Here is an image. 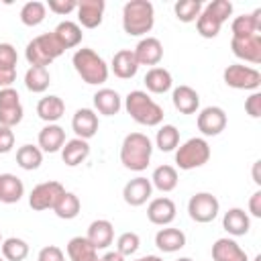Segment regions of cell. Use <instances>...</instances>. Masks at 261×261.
Returning a JSON list of instances; mask_svg holds the SVG:
<instances>
[{"mask_svg": "<svg viewBox=\"0 0 261 261\" xmlns=\"http://www.w3.org/2000/svg\"><path fill=\"white\" fill-rule=\"evenodd\" d=\"M59 55H63V47L55 39L53 31L37 35L33 41L27 43V49H24V57H27L29 65H35V67H47Z\"/></svg>", "mask_w": 261, "mask_h": 261, "instance_id": "8992f818", "label": "cell"}, {"mask_svg": "<svg viewBox=\"0 0 261 261\" xmlns=\"http://www.w3.org/2000/svg\"><path fill=\"white\" fill-rule=\"evenodd\" d=\"M175 214H177L175 202L167 196L153 198L147 206V218H149V222H153L157 226H169L175 220Z\"/></svg>", "mask_w": 261, "mask_h": 261, "instance_id": "5bb4252c", "label": "cell"}, {"mask_svg": "<svg viewBox=\"0 0 261 261\" xmlns=\"http://www.w3.org/2000/svg\"><path fill=\"white\" fill-rule=\"evenodd\" d=\"M14 147V130L0 124V155L10 153Z\"/></svg>", "mask_w": 261, "mask_h": 261, "instance_id": "7dc6e473", "label": "cell"}, {"mask_svg": "<svg viewBox=\"0 0 261 261\" xmlns=\"http://www.w3.org/2000/svg\"><path fill=\"white\" fill-rule=\"evenodd\" d=\"M86 239L96 247V251H102V249H108L114 241V224L106 218H98V220H92L90 226H88V234Z\"/></svg>", "mask_w": 261, "mask_h": 261, "instance_id": "ffe728a7", "label": "cell"}, {"mask_svg": "<svg viewBox=\"0 0 261 261\" xmlns=\"http://www.w3.org/2000/svg\"><path fill=\"white\" fill-rule=\"evenodd\" d=\"M94 108H96V112H100L104 116H114L122 108V98L112 88H100L94 94Z\"/></svg>", "mask_w": 261, "mask_h": 261, "instance_id": "d4e9b609", "label": "cell"}, {"mask_svg": "<svg viewBox=\"0 0 261 261\" xmlns=\"http://www.w3.org/2000/svg\"><path fill=\"white\" fill-rule=\"evenodd\" d=\"M249 212L255 218H261V190H257L251 198H249Z\"/></svg>", "mask_w": 261, "mask_h": 261, "instance_id": "681fc988", "label": "cell"}, {"mask_svg": "<svg viewBox=\"0 0 261 261\" xmlns=\"http://www.w3.org/2000/svg\"><path fill=\"white\" fill-rule=\"evenodd\" d=\"M155 147L159 151H175L179 147V130L173 126V124H163L159 126L157 135H155Z\"/></svg>", "mask_w": 261, "mask_h": 261, "instance_id": "ab89813d", "label": "cell"}, {"mask_svg": "<svg viewBox=\"0 0 261 261\" xmlns=\"http://www.w3.org/2000/svg\"><path fill=\"white\" fill-rule=\"evenodd\" d=\"M100 261H124V257L118 253V251H108L100 257Z\"/></svg>", "mask_w": 261, "mask_h": 261, "instance_id": "f907efd6", "label": "cell"}, {"mask_svg": "<svg viewBox=\"0 0 261 261\" xmlns=\"http://www.w3.org/2000/svg\"><path fill=\"white\" fill-rule=\"evenodd\" d=\"M222 228L230 237H245L251 228V218L243 208H228L222 216Z\"/></svg>", "mask_w": 261, "mask_h": 261, "instance_id": "cb8c5ba5", "label": "cell"}, {"mask_svg": "<svg viewBox=\"0 0 261 261\" xmlns=\"http://www.w3.org/2000/svg\"><path fill=\"white\" fill-rule=\"evenodd\" d=\"M220 212V202L210 192H196L188 202V214L194 222L208 224L212 222Z\"/></svg>", "mask_w": 261, "mask_h": 261, "instance_id": "9c48e42d", "label": "cell"}, {"mask_svg": "<svg viewBox=\"0 0 261 261\" xmlns=\"http://www.w3.org/2000/svg\"><path fill=\"white\" fill-rule=\"evenodd\" d=\"M177 181H179V177H177V169L173 165H159V167H155V171L151 175V186L163 194L173 192L177 188Z\"/></svg>", "mask_w": 261, "mask_h": 261, "instance_id": "836d02e7", "label": "cell"}, {"mask_svg": "<svg viewBox=\"0 0 261 261\" xmlns=\"http://www.w3.org/2000/svg\"><path fill=\"white\" fill-rule=\"evenodd\" d=\"M175 261H194V259H190V257H179V259H175Z\"/></svg>", "mask_w": 261, "mask_h": 261, "instance_id": "db71d44e", "label": "cell"}, {"mask_svg": "<svg viewBox=\"0 0 261 261\" xmlns=\"http://www.w3.org/2000/svg\"><path fill=\"white\" fill-rule=\"evenodd\" d=\"M53 35H55V39L59 41V45L63 47V51L77 47V45L82 43V37H84L82 27H80L77 22H73V20H61V22L53 29Z\"/></svg>", "mask_w": 261, "mask_h": 261, "instance_id": "4dcf8cb0", "label": "cell"}, {"mask_svg": "<svg viewBox=\"0 0 261 261\" xmlns=\"http://www.w3.org/2000/svg\"><path fill=\"white\" fill-rule=\"evenodd\" d=\"M212 261H249V257L234 239L222 237L212 245Z\"/></svg>", "mask_w": 261, "mask_h": 261, "instance_id": "44dd1931", "label": "cell"}, {"mask_svg": "<svg viewBox=\"0 0 261 261\" xmlns=\"http://www.w3.org/2000/svg\"><path fill=\"white\" fill-rule=\"evenodd\" d=\"M2 241H4V239H2V232H0V245H2Z\"/></svg>", "mask_w": 261, "mask_h": 261, "instance_id": "9f6ffc18", "label": "cell"}, {"mask_svg": "<svg viewBox=\"0 0 261 261\" xmlns=\"http://www.w3.org/2000/svg\"><path fill=\"white\" fill-rule=\"evenodd\" d=\"M104 10H106V2L104 0H82L77 2V20L84 29H96L102 24L104 18Z\"/></svg>", "mask_w": 261, "mask_h": 261, "instance_id": "ac0fdd59", "label": "cell"}, {"mask_svg": "<svg viewBox=\"0 0 261 261\" xmlns=\"http://www.w3.org/2000/svg\"><path fill=\"white\" fill-rule=\"evenodd\" d=\"M151 194H153L151 179H149V177H143V175H139V177H135V179H130V181H126L124 188H122V198H124V202H126L128 206H135V208L147 204V200L151 198Z\"/></svg>", "mask_w": 261, "mask_h": 261, "instance_id": "9a60e30c", "label": "cell"}, {"mask_svg": "<svg viewBox=\"0 0 261 261\" xmlns=\"http://www.w3.org/2000/svg\"><path fill=\"white\" fill-rule=\"evenodd\" d=\"M222 80L232 90H251L257 92L261 86V73L259 69L245 65V63H232L222 71Z\"/></svg>", "mask_w": 261, "mask_h": 261, "instance_id": "ba28073f", "label": "cell"}, {"mask_svg": "<svg viewBox=\"0 0 261 261\" xmlns=\"http://www.w3.org/2000/svg\"><path fill=\"white\" fill-rule=\"evenodd\" d=\"M37 147L43 151V153H57L61 151V147L65 145V130L55 122V124H45L41 130H39V137H37Z\"/></svg>", "mask_w": 261, "mask_h": 261, "instance_id": "603a6c76", "label": "cell"}, {"mask_svg": "<svg viewBox=\"0 0 261 261\" xmlns=\"http://www.w3.org/2000/svg\"><path fill=\"white\" fill-rule=\"evenodd\" d=\"M153 143L143 133H128L120 145V163L130 171H145L151 163Z\"/></svg>", "mask_w": 261, "mask_h": 261, "instance_id": "7a4b0ae2", "label": "cell"}, {"mask_svg": "<svg viewBox=\"0 0 261 261\" xmlns=\"http://www.w3.org/2000/svg\"><path fill=\"white\" fill-rule=\"evenodd\" d=\"M80 210H82L80 198H77L73 192H67V190L59 196V200H57L55 206H53L55 216L61 218V220H73V218L80 214Z\"/></svg>", "mask_w": 261, "mask_h": 261, "instance_id": "e575fe53", "label": "cell"}, {"mask_svg": "<svg viewBox=\"0 0 261 261\" xmlns=\"http://www.w3.org/2000/svg\"><path fill=\"white\" fill-rule=\"evenodd\" d=\"M155 24V8L149 0H130L122 6V29L128 37H143Z\"/></svg>", "mask_w": 261, "mask_h": 261, "instance_id": "3957f363", "label": "cell"}, {"mask_svg": "<svg viewBox=\"0 0 261 261\" xmlns=\"http://www.w3.org/2000/svg\"><path fill=\"white\" fill-rule=\"evenodd\" d=\"M259 167H261V161H255L253 163V181L257 186H261V177H259Z\"/></svg>", "mask_w": 261, "mask_h": 261, "instance_id": "816d5d0a", "label": "cell"}, {"mask_svg": "<svg viewBox=\"0 0 261 261\" xmlns=\"http://www.w3.org/2000/svg\"><path fill=\"white\" fill-rule=\"evenodd\" d=\"M245 112L251 118H259L261 116V92H251V96L245 100Z\"/></svg>", "mask_w": 261, "mask_h": 261, "instance_id": "f6af8a7d", "label": "cell"}, {"mask_svg": "<svg viewBox=\"0 0 261 261\" xmlns=\"http://www.w3.org/2000/svg\"><path fill=\"white\" fill-rule=\"evenodd\" d=\"M63 112H65V102L55 94L45 96L37 102V116L47 124H55L63 116Z\"/></svg>", "mask_w": 261, "mask_h": 261, "instance_id": "f1b7e54d", "label": "cell"}, {"mask_svg": "<svg viewBox=\"0 0 261 261\" xmlns=\"http://www.w3.org/2000/svg\"><path fill=\"white\" fill-rule=\"evenodd\" d=\"M24 116L20 96L14 88H2L0 90V124L2 126H16Z\"/></svg>", "mask_w": 261, "mask_h": 261, "instance_id": "8fae6325", "label": "cell"}, {"mask_svg": "<svg viewBox=\"0 0 261 261\" xmlns=\"http://www.w3.org/2000/svg\"><path fill=\"white\" fill-rule=\"evenodd\" d=\"M253 261H261V255H257V257H255V259H253Z\"/></svg>", "mask_w": 261, "mask_h": 261, "instance_id": "11a10c76", "label": "cell"}, {"mask_svg": "<svg viewBox=\"0 0 261 261\" xmlns=\"http://www.w3.org/2000/svg\"><path fill=\"white\" fill-rule=\"evenodd\" d=\"M232 37H251L261 35V8H255L249 14H241L230 22Z\"/></svg>", "mask_w": 261, "mask_h": 261, "instance_id": "4316f807", "label": "cell"}, {"mask_svg": "<svg viewBox=\"0 0 261 261\" xmlns=\"http://www.w3.org/2000/svg\"><path fill=\"white\" fill-rule=\"evenodd\" d=\"M232 55L243 59L245 63L259 65L261 63V35L251 37H232L230 39Z\"/></svg>", "mask_w": 261, "mask_h": 261, "instance_id": "4fadbf2b", "label": "cell"}, {"mask_svg": "<svg viewBox=\"0 0 261 261\" xmlns=\"http://www.w3.org/2000/svg\"><path fill=\"white\" fill-rule=\"evenodd\" d=\"M37 261H65V255L57 245H47L39 251Z\"/></svg>", "mask_w": 261, "mask_h": 261, "instance_id": "bcb514c9", "label": "cell"}, {"mask_svg": "<svg viewBox=\"0 0 261 261\" xmlns=\"http://www.w3.org/2000/svg\"><path fill=\"white\" fill-rule=\"evenodd\" d=\"M155 245L163 253H175L186 247V232L173 226H163L155 234Z\"/></svg>", "mask_w": 261, "mask_h": 261, "instance_id": "484cf974", "label": "cell"}, {"mask_svg": "<svg viewBox=\"0 0 261 261\" xmlns=\"http://www.w3.org/2000/svg\"><path fill=\"white\" fill-rule=\"evenodd\" d=\"M18 16H20V22L24 27H39L47 16V6H45V2L31 0V2L22 4Z\"/></svg>", "mask_w": 261, "mask_h": 261, "instance_id": "74e56055", "label": "cell"}, {"mask_svg": "<svg viewBox=\"0 0 261 261\" xmlns=\"http://www.w3.org/2000/svg\"><path fill=\"white\" fill-rule=\"evenodd\" d=\"M139 67L141 65H139L133 49H120V51H116L112 55V61H110L108 69H112V73L116 77H120V80H130V77L137 75Z\"/></svg>", "mask_w": 261, "mask_h": 261, "instance_id": "d6986e66", "label": "cell"}, {"mask_svg": "<svg viewBox=\"0 0 261 261\" xmlns=\"http://www.w3.org/2000/svg\"><path fill=\"white\" fill-rule=\"evenodd\" d=\"M135 261H163L159 255H145V257H139V259H135Z\"/></svg>", "mask_w": 261, "mask_h": 261, "instance_id": "f5cc1de1", "label": "cell"}, {"mask_svg": "<svg viewBox=\"0 0 261 261\" xmlns=\"http://www.w3.org/2000/svg\"><path fill=\"white\" fill-rule=\"evenodd\" d=\"M196 124L204 137H216L226 128V112L220 106H206L198 112Z\"/></svg>", "mask_w": 261, "mask_h": 261, "instance_id": "7c38bea8", "label": "cell"}, {"mask_svg": "<svg viewBox=\"0 0 261 261\" xmlns=\"http://www.w3.org/2000/svg\"><path fill=\"white\" fill-rule=\"evenodd\" d=\"M0 261H4V257H0Z\"/></svg>", "mask_w": 261, "mask_h": 261, "instance_id": "6f0895ef", "label": "cell"}, {"mask_svg": "<svg viewBox=\"0 0 261 261\" xmlns=\"http://www.w3.org/2000/svg\"><path fill=\"white\" fill-rule=\"evenodd\" d=\"M16 163L24 171L39 169L43 163V151L37 145H22L16 149Z\"/></svg>", "mask_w": 261, "mask_h": 261, "instance_id": "8d00e7d4", "label": "cell"}, {"mask_svg": "<svg viewBox=\"0 0 261 261\" xmlns=\"http://www.w3.org/2000/svg\"><path fill=\"white\" fill-rule=\"evenodd\" d=\"M88 155H90V143L77 137L65 141V145L61 147V159L67 167H77L88 159Z\"/></svg>", "mask_w": 261, "mask_h": 261, "instance_id": "83f0119b", "label": "cell"}, {"mask_svg": "<svg viewBox=\"0 0 261 261\" xmlns=\"http://www.w3.org/2000/svg\"><path fill=\"white\" fill-rule=\"evenodd\" d=\"M145 86H147V90L151 92V94H165V92H169L171 90V86H173V77H171V73L165 69V67H151L147 73H145Z\"/></svg>", "mask_w": 261, "mask_h": 261, "instance_id": "d6a6232c", "label": "cell"}, {"mask_svg": "<svg viewBox=\"0 0 261 261\" xmlns=\"http://www.w3.org/2000/svg\"><path fill=\"white\" fill-rule=\"evenodd\" d=\"M98 126H100V120H98L96 110H92V108H80V110H75V114L71 118V128H73V133H75L77 139L90 141L98 133Z\"/></svg>", "mask_w": 261, "mask_h": 261, "instance_id": "e0dca14e", "label": "cell"}, {"mask_svg": "<svg viewBox=\"0 0 261 261\" xmlns=\"http://www.w3.org/2000/svg\"><path fill=\"white\" fill-rule=\"evenodd\" d=\"M171 102H173V108L179 114H196L198 108H200V96L190 86H177V88H173Z\"/></svg>", "mask_w": 261, "mask_h": 261, "instance_id": "7402d4cb", "label": "cell"}, {"mask_svg": "<svg viewBox=\"0 0 261 261\" xmlns=\"http://www.w3.org/2000/svg\"><path fill=\"white\" fill-rule=\"evenodd\" d=\"M65 251H67L69 261H100L96 247L86 237H73V239H69Z\"/></svg>", "mask_w": 261, "mask_h": 261, "instance_id": "1f68e13d", "label": "cell"}, {"mask_svg": "<svg viewBox=\"0 0 261 261\" xmlns=\"http://www.w3.org/2000/svg\"><path fill=\"white\" fill-rule=\"evenodd\" d=\"M63 192H65V188L59 181H55V179L43 181V184L35 186L33 192L29 194V206L37 212H43V210H49V208L53 210L55 202L59 200V196Z\"/></svg>", "mask_w": 261, "mask_h": 261, "instance_id": "30bf717a", "label": "cell"}, {"mask_svg": "<svg viewBox=\"0 0 261 261\" xmlns=\"http://www.w3.org/2000/svg\"><path fill=\"white\" fill-rule=\"evenodd\" d=\"M51 84V73L47 67H35L31 65L24 73V86L33 94H43Z\"/></svg>", "mask_w": 261, "mask_h": 261, "instance_id": "d590c367", "label": "cell"}, {"mask_svg": "<svg viewBox=\"0 0 261 261\" xmlns=\"http://www.w3.org/2000/svg\"><path fill=\"white\" fill-rule=\"evenodd\" d=\"M232 14V2L230 0H212L206 6H202L200 16L196 18V29L198 35L204 39H214L222 24L228 20V16Z\"/></svg>", "mask_w": 261, "mask_h": 261, "instance_id": "5b68a950", "label": "cell"}, {"mask_svg": "<svg viewBox=\"0 0 261 261\" xmlns=\"http://www.w3.org/2000/svg\"><path fill=\"white\" fill-rule=\"evenodd\" d=\"M124 110L143 126H159L163 122V108L143 90H133L124 98Z\"/></svg>", "mask_w": 261, "mask_h": 261, "instance_id": "6da1fadb", "label": "cell"}, {"mask_svg": "<svg viewBox=\"0 0 261 261\" xmlns=\"http://www.w3.org/2000/svg\"><path fill=\"white\" fill-rule=\"evenodd\" d=\"M210 155L212 153H210L208 141L202 137H192L175 149V165L184 171H190V169L206 165Z\"/></svg>", "mask_w": 261, "mask_h": 261, "instance_id": "52a82bcc", "label": "cell"}, {"mask_svg": "<svg viewBox=\"0 0 261 261\" xmlns=\"http://www.w3.org/2000/svg\"><path fill=\"white\" fill-rule=\"evenodd\" d=\"M45 6L51 12H55L59 16H65V14H69V12H73L77 8V2L75 0H49Z\"/></svg>", "mask_w": 261, "mask_h": 261, "instance_id": "ee69618b", "label": "cell"}, {"mask_svg": "<svg viewBox=\"0 0 261 261\" xmlns=\"http://www.w3.org/2000/svg\"><path fill=\"white\" fill-rule=\"evenodd\" d=\"M73 69L77 71V75L88 84V86H102L108 80V65L106 61L90 47H82L73 53L71 57Z\"/></svg>", "mask_w": 261, "mask_h": 261, "instance_id": "277c9868", "label": "cell"}, {"mask_svg": "<svg viewBox=\"0 0 261 261\" xmlns=\"http://www.w3.org/2000/svg\"><path fill=\"white\" fill-rule=\"evenodd\" d=\"M139 247H141V237H139L137 232H133V230H126V232H122V234L116 239V251H118L122 257L135 255V253L139 251Z\"/></svg>", "mask_w": 261, "mask_h": 261, "instance_id": "b9f144b4", "label": "cell"}, {"mask_svg": "<svg viewBox=\"0 0 261 261\" xmlns=\"http://www.w3.org/2000/svg\"><path fill=\"white\" fill-rule=\"evenodd\" d=\"M24 196V184L14 173H0V202L16 204Z\"/></svg>", "mask_w": 261, "mask_h": 261, "instance_id": "f546056e", "label": "cell"}, {"mask_svg": "<svg viewBox=\"0 0 261 261\" xmlns=\"http://www.w3.org/2000/svg\"><path fill=\"white\" fill-rule=\"evenodd\" d=\"M18 53L10 43H0V67H12L16 69Z\"/></svg>", "mask_w": 261, "mask_h": 261, "instance_id": "7bdbcfd3", "label": "cell"}, {"mask_svg": "<svg viewBox=\"0 0 261 261\" xmlns=\"http://www.w3.org/2000/svg\"><path fill=\"white\" fill-rule=\"evenodd\" d=\"M139 65H151L157 67V63L163 59V45L157 37H143L137 47L133 49Z\"/></svg>", "mask_w": 261, "mask_h": 261, "instance_id": "2e32d148", "label": "cell"}, {"mask_svg": "<svg viewBox=\"0 0 261 261\" xmlns=\"http://www.w3.org/2000/svg\"><path fill=\"white\" fill-rule=\"evenodd\" d=\"M173 12L179 22H194L202 12V2L200 0H179L173 4Z\"/></svg>", "mask_w": 261, "mask_h": 261, "instance_id": "60d3db41", "label": "cell"}, {"mask_svg": "<svg viewBox=\"0 0 261 261\" xmlns=\"http://www.w3.org/2000/svg\"><path fill=\"white\" fill-rule=\"evenodd\" d=\"M0 249H2V257L6 261H24L29 257V243L24 239H18V237L4 239Z\"/></svg>", "mask_w": 261, "mask_h": 261, "instance_id": "f35d334b", "label": "cell"}, {"mask_svg": "<svg viewBox=\"0 0 261 261\" xmlns=\"http://www.w3.org/2000/svg\"><path fill=\"white\" fill-rule=\"evenodd\" d=\"M16 82V69L12 67H0V90L2 88H12Z\"/></svg>", "mask_w": 261, "mask_h": 261, "instance_id": "c3c4849f", "label": "cell"}]
</instances>
